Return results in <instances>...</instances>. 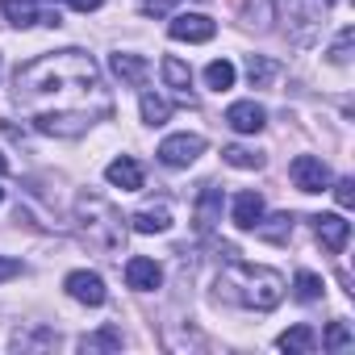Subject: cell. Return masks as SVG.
Returning <instances> with one entry per match:
<instances>
[{
	"label": "cell",
	"instance_id": "obj_6",
	"mask_svg": "<svg viewBox=\"0 0 355 355\" xmlns=\"http://www.w3.org/2000/svg\"><path fill=\"white\" fill-rule=\"evenodd\" d=\"M313 234H318V243H322L326 255H343L347 239H351V222L343 214H318L313 218Z\"/></svg>",
	"mask_w": 355,
	"mask_h": 355
},
{
	"label": "cell",
	"instance_id": "obj_8",
	"mask_svg": "<svg viewBox=\"0 0 355 355\" xmlns=\"http://www.w3.org/2000/svg\"><path fill=\"white\" fill-rule=\"evenodd\" d=\"M63 288H67V297H71V301L92 305V309H96V305H105V297H109V293H105V280H101L96 272H71V276L63 280Z\"/></svg>",
	"mask_w": 355,
	"mask_h": 355
},
{
	"label": "cell",
	"instance_id": "obj_10",
	"mask_svg": "<svg viewBox=\"0 0 355 355\" xmlns=\"http://www.w3.org/2000/svg\"><path fill=\"white\" fill-rule=\"evenodd\" d=\"M125 284L134 293H155L163 284V268L146 255H134V259H125Z\"/></svg>",
	"mask_w": 355,
	"mask_h": 355
},
{
	"label": "cell",
	"instance_id": "obj_34",
	"mask_svg": "<svg viewBox=\"0 0 355 355\" xmlns=\"http://www.w3.org/2000/svg\"><path fill=\"white\" fill-rule=\"evenodd\" d=\"M0 201H5V189H0Z\"/></svg>",
	"mask_w": 355,
	"mask_h": 355
},
{
	"label": "cell",
	"instance_id": "obj_5",
	"mask_svg": "<svg viewBox=\"0 0 355 355\" xmlns=\"http://www.w3.org/2000/svg\"><path fill=\"white\" fill-rule=\"evenodd\" d=\"M288 175H293V184H297L301 193H322V189H330V167H326L318 155H297L293 167H288Z\"/></svg>",
	"mask_w": 355,
	"mask_h": 355
},
{
	"label": "cell",
	"instance_id": "obj_29",
	"mask_svg": "<svg viewBox=\"0 0 355 355\" xmlns=\"http://www.w3.org/2000/svg\"><path fill=\"white\" fill-rule=\"evenodd\" d=\"M334 201H338L343 209H351V205H355V180H338V184H334Z\"/></svg>",
	"mask_w": 355,
	"mask_h": 355
},
{
	"label": "cell",
	"instance_id": "obj_12",
	"mask_svg": "<svg viewBox=\"0 0 355 355\" xmlns=\"http://www.w3.org/2000/svg\"><path fill=\"white\" fill-rule=\"evenodd\" d=\"M130 226L138 230V234H163L167 226H171V209H167V201H155V205H142L134 218H130Z\"/></svg>",
	"mask_w": 355,
	"mask_h": 355
},
{
	"label": "cell",
	"instance_id": "obj_4",
	"mask_svg": "<svg viewBox=\"0 0 355 355\" xmlns=\"http://www.w3.org/2000/svg\"><path fill=\"white\" fill-rule=\"evenodd\" d=\"M201 150H205V138L201 134H171V138L159 142L155 155H159L163 167H189V163L201 159Z\"/></svg>",
	"mask_w": 355,
	"mask_h": 355
},
{
	"label": "cell",
	"instance_id": "obj_2",
	"mask_svg": "<svg viewBox=\"0 0 355 355\" xmlns=\"http://www.w3.org/2000/svg\"><path fill=\"white\" fill-rule=\"evenodd\" d=\"M284 276L276 268H263V263H230L222 276H218V297L230 301V305H243V309H276L284 301Z\"/></svg>",
	"mask_w": 355,
	"mask_h": 355
},
{
	"label": "cell",
	"instance_id": "obj_23",
	"mask_svg": "<svg viewBox=\"0 0 355 355\" xmlns=\"http://www.w3.org/2000/svg\"><path fill=\"white\" fill-rule=\"evenodd\" d=\"M167 117H171V105L163 96H155V92H142V121L146 125H163Z\"/></svg>",
	"mask_w": 355,
	"mask_h": 355
},
{
	"label": "cell",
	"instance_id": "obj_33",
	"mask_svg": "<svg viewBox=\"0 0 355 355\" xmlns=\"http://www.w3.org/2000/svg\"><path fill=\"white\" fill-rule=\"evenodd\" d=\"M5 171H9V159H5V155H0V175H5Z\"/></svg>",
	"mask_w": 355,
	"mask_h": 355
},
{
	"label": "cell",
	"instance_id": "obj_7",
	"mask_svg": "<svg viewBox=\"0 0 355 355\" xmlns=\"http://www.w3.org/2000/svg\"><path fill=\"white\" fill-rule=\"evenodd\" d=\"M167 34H171L175 42H209V38L218 34V26H214V17H205V13H175L171 26H167Z\"/></svg>",
	"mask_w": 355,
	"mask_h": 355
},
{
	"label": "cell",
	"instance_id": "obj_20",
	"mask_svg": "<svg viewBox=\"0 0 355 355\" xmlns=\"http://www.w3.org/2000/svg\"><path fill=\"white\" fill-rule=\"evenodd\" d=\"M234 63L230 59H214L209 67H205V84L214 88V92H226V88H234Z\"/></svg>",
	"mask_w": 355,
	"mask_h": 355
},
{
	"label": "cell",
	"instance_id": "obj_22",
	"mask_svg": "<svg viewBox=\"0 0 355 355\" xmlns=\"http://www.w3.org/2000/svg\"><path fill=\"white\" fill-rule=\"evenodd\" d=\"M117 347H121V330L117 326H105V330L80 338V351H117Z\"/></svg>",
	"mask_w": 355,
	"mask_h": 355
},
{
	"label": "cell",
	"instance_id": "obj_19",
	"mask_svg": "<svg viewBox=\"0 0 355 355\" xmlns=\"http://www.w3.org/2000/svg\"><path fill=\"white\" fill-rule=\"evenodd\" d=\"M255 234L263 239V243H288V234H293V218L288 214H276V218H259L255 222Z\"/></svg>",
	"mask_w": 355,
	"mask_h": 355
},
{
	"label": "cell",
	"instance_id": "obj_13",
	"mask_svg": "<svg viewBox=\"0 0 355 355\" xmlns=\"http://www.w3.org/2000/svg\"><path fill=\"white\" fill-rule=\"evenodd\" d=\"M218 218H222V189L205 184L197 197V234H209L218 226Z\"/></svg>",
	"mask_w": 355,
	"mask_h": 355
},
{
	"label": "cell",
	"instance_id": "obj_24",
	"mask_svg": "<svg viewBox=\"0 0 355 355\" xmlns=\"http://www.w3.org/2000/svg\"><path fill=\"white\" fill-rule=\"evenodd\" d=\"M272 76H276V63H272V59H263V55H251V59H247V80H251L255 88H268Z\"/></svg>",
	"mask_w": 355,
	"mask_h": 355
},
{
	"label": "cell",
	"instance_id": "obj_28",
	"mask_svg": "<svg viewBox=\"0 0 355 355\" xmlns=\"http://www.w3.org/2000/svg\"><path fill=\"white\" fill-rule=\"evenodd\" d=\"M55 343H59V338H55L51 330H38V334H30V338H26V334L13 338V347H21V351H26V347H55Z\"/></svg>",
	"mask_w": 355,
	"mask_h": 355
},
{
	"label": "cell",
	"instance_id": "obj_21",
	"mask_svg": "<svg viewBox=\"0 0 355 355\" xmlns=\"http://www.w3.org/2000/svg\"><path fill=\"white\" fill-rule=\"evenodd\" d=\"M222 159H226L230 167H239V171H259V167H263V155L251 150V146H226Z\"/></svg>",
	"mask_w": 355,
	"mask_h": 355
},
{
	"label": "cell",
	"instance_id": "obj_11",
	"mask_svg": "<svg viewBox=\"0 0 355 355\" xmlns=\"http://www.w3.org/2000/svg\"><path fill=\"white\" fill-rule=\"evenodd\" d=\"M105 180H109L113 189H121V193H138V189H142V167H138L130 155H121V159H113V163L105 167Z\"/></svg>",
	"mask_w": 355,
	"mask_h": 355
},
{
	"label": "cell",
	"instance_id": "obj_15",
	"mask_svg": "<svg viewBox=\"0 0 355 355\" xmlns=\"http://www.w3.org/2000/svg\"><path fill=\"white\" fill-rule=\"evenodd\" d=\"M159 71H163V80H167V88H175V92H180V101H189L193 105V96H189V84H193V71L180 63V59H175V55H167L163 63H159Z\"/></svg>",
	"mask_w": 355,
	"mask_h": 355
},
{
	"label": "cell",
	"instance_id": "obj_30",
	"mask_svg": "<svg viewBox=\"0 0 355 355\" xmlns=\"http://www.w3.org/2000/svg\"><path fill=\"white\" fill-rule=\"evenodd\" d=\"M171 9V0H138V13L142 17H163Z\"/></svg>",
	"mask_w": 355,
	"mask_h": 355
},
{
	"label": "cell",
	"instance_id": "obj_31",
	"mask_svg": "<svg viewBox=\"0 0 355 355\" xmlns=\"http://www.w3.org/2000/svg\"><path fill=\"white\" fill-rule=\"evenodd\" d=\"M13 276H21V259L0 255V284H5V280H13Z\"/></svg>",
	"mask_w": 355,
	"mask_h": 355
},
{
	"label": "cell",
	"instance_id": "obj_1",
	"mask_svg": "<svg viewBox=\"0 0 355 355\" xmlns=\"http://www.w3.org/2000/svg\"><path fill=\"white\" fill-rule=\"evenodd\" d=\"M13 96L30 121L55 138H80L96 117L109 113V92L88 51H59L26 63L17 71Z\"/></svg>",
	"mask_w": 355,
	"mask_h": 355
},
{
	"label": "cell",
	"instance_id": "obj_16",
	"mask_svg": "<svg viewBox=\"0 0 355 355\" xmlns=\"http://www.w3.org/2000/svg\"><path fill=\"white\" fill-rule=\"evenodd\" d=\"M0 13L9 17V26L26 30V26H38V0H0Z\"/></svg>",
	"mask_w": 355,
	"mask_h": 355
},
{
	"label": "cell",
	"instance_id": "obj_9",
	"mask_svg": "<svg viewBox=\"0 0 355 355\" xmlns=\"http://www.w3.org/2000/svg\"><path fill=\"white\" fill-rule=\"evenodd\" d=\"M226 125H230L234 134H259V130L268 125V109L255 105V101H234V105L226 109Z\"/></svg>",
	"mask_w": 355,
	"mask_h": 355
},
{
	"label": "cell",
	"instance_id": "obj_14",
	"mask_svg": "<svg viewBox=\"0 0 355 355\" xmlns=\"http://www.w3.org/2000/svg\"><path fill=\"white\" fill-rule=\"evenodd\" d=\"M259 218H263V197L251 193V189L239 193V197H234V226H239V230H255Z\"/></svg>",
	"mask_w": 355,
	"mask_h": 355
},
{
	"label": "cell",
	"instance_id": "obj_3",
	"mask_svg": "<svg viewBox=\"0 0 355 355\" xmlns=\"http://www.w3.org/2000/svg\"><path fill=\"white\" fill-rule=\"evenodd\" d=\"M76 218H80V234H84V243H88L92 251H105V255L121 251V243H125V218H121L109 201H101V197H80V201H76Z\"/></svg>",
	"mask_w": 355,
	"mask_h": 355
},
{
	"label": "cell",
	"instance_id": "obj_32",
	"mask_svg": "<svg viewBox=\"0 0 355 355\" xmlns=\"http://www.w3.org/2000/svg\"><path fill=\"white\" fill-rule=\"evenodd\" d=\"M101 5H105V0H71L76 13H92V9H101Z\"/></svg>",
	"mask_w": 355,
	"mask_h": 355
},
{
	"label": "cell",
	"instance_id": "obj_26",
	"mask_svg": "<svg viewBox=\"0 0 355 355\" xmlns=\"http://www.w3.org/2000/svg\"><path fill=\"white\" fill-rule=\"evenodd\" d=\"M322 297V280L313 272H297V301H318Z\"/></svg>",
	"mask_w": 355,
	"mask_h": 355
},
{
	"label": "cell",
	"instance_id": "obj_17",
	"mask_svg": "<svg viewBox=\"0 0 355 355\" xmlns=\"http://www.w3.org/2000/svg\"><path fill=\"white\" fill-rule=\"evenodd\" d=\"M113 76H117L121 84H134V88H138V84L146 80V59H142V55L117 51V55H113Z\"/></svg>",
	"mask_w": 355,
	"mask_h": 355
},
{
	"label": "cell",
	"instance_id": "obj_27",
	"mask_svg": "<svg viewBox=\"0 0 355 355\" xmlns=\"http://www.w3.org/2000/svg\"><path fill=\"white\" fill-rule=\"evenodd\" d=\"M351 42H355V30L347 26V30L338 34V42L330 46V63H347V59H351Z\"/></svg>",
	"mask_w": 355,
	"mask_h": 355
},
{
	"label": "cell",
	"instance_id": "obj_25",
	"mask_svg": "<svg viewBox=\"0 0 355 355\" xmlns=\"http://www.w3.org/2000/svg\"><path fill=\"white\" fill-rule=\"evenodd\" d=\"M322 347H326V351H347V347H355V334L347 330V322H330V330H326Z\"/></svg>",
	"mask_w": 355,
	"mask_h": 355
},
{
	"label": "cell",
	"instance_id": "obj_18",
	"mask_svg": "<svg viewBox=\"0 0 355 355\" xmlns=\"http://www.w3.org/2000/svg\"><path fill=\"white\" fill-rule=\"evenodd\" d=\"M280 351H288V355H309L313 347H318V334L309 330V326H293V330H284L280 334V343H276Z\"/></svg>",
	"mask_w": 355,
	"mask_h": 355
}]
</instances>
